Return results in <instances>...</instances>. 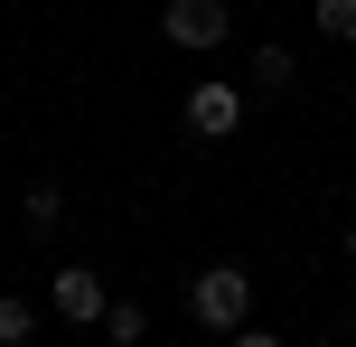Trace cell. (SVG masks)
<instances>
[{"instance_id":"obj_5","label":"cell","mask_w":356,"mask_h":347,"mask_svg":"<svg viewBox=\"0 0 356 347\" xmlns=\"http://www.w3.org/2000/svg\"><path fill=\"white\" fill-rule=\"evenodd\" d=\"M38 338V300L29 291H0V347H29Z\"/></svg>"},{"instance_id":"obj_8","label":"cell","mask_w":356,"mask_h":347,"mask_svg":"<svg viewBox=\"0 0 356 347\" xmlns=\"http://www.w3.org/2000/svg\"><path fill=\"white\" fill-rule=\"evenodd\" d=\"M253 85H263V94H282V85H291V56H282V38H272V47H253Z\"/></svg>"},{"instance_id":"obj_10","label":"cell","mask_w":356,"mask_h":347,"mask_svg":"<svg viewBox=\"0 0 356 347\" xmlns=\"http://www.w3.org/2000/svg\"><path fill=\"white\" fill-rule=\"evenodd\" d=\"M347 254H356V225H347Z\"/></svg>"},{"instance_id":"obj_2","label":"cell","mask_w":356,"mask_h":347,"mask_svg":"<svg viewBox=\"0 0 356 347\" xmlns=\"http://www.w3.org/2000/svg\"><path fill=\"white\" fill-rule=\"evenodd\" d=\"M160 38L188 47V56H216L234 38V0H169V10H160Z\"/></svg>"},{"instance_id":"obj_11","label":"cell","mask_w":356,"mask_h":347,"mask_svg":"<svg viewBox=\"0 0 356 347\" xmlns=\"http://www.w3.org/2000/svg\"><path fill=\"white\" fill-rule=\"evenodd\" d=\"M347 329H356V310H347Z\"/></svg>"},{"instance_id":"obj_1","label":"cell","mask_w":356,"mask_h":347,"mask_svg":"<svg viewBox=\"0 0 356 347\" xmlns=\"http://www.w3.org/2000/svg\"><path fill=\"white\" fill-rule=\"evenodd\" d=\"M244 310H253V273H244V263H207V273L188 282V319H197L207 338H234Z\"/></svg>"},{"instance_id":"obj_4","label":"cell","mask_w":356,"mask_h":347,"mask_svg":"<svg viewBox=\"0 0 356 347\" xmlns=\"http://www.w3.org/2000/svg\"><path fill=\"white\" fill-rule=\"evenodd\" d=\"M104 273H85V263H66V273H56V319H66V329H104Z\"/></svg>"},{"instance_id":"obj_3","label":"cell","mask_w":356,"mask_h":347,"mask_svg":"<svg viewBox=\"0 0 356 347\" xmlns=\"http://www.w3.org/2000/svg\"><path fill=\"white\" fill-rule=\"evenodd\" d=\"M178 113H188L197 141H225V131H244V85H225V75H197Z\"/></svg>"},{"instance_id":"obj_9","label":"cell","mask_w":356,"mask_h":347,"mask_svg":"<svg viewBox=\"0 0 356 347\" xmlns=\"http://www.w3.org/2000/svg\"><path fill=\"white\" fill-rule=\"evenodd\" d=\"M319 38H338V47H356V0H319Z\"/></svg>"},{"instance_id":"obj_7","label":"cell","mask_w":356,"mask_h":347,"mask_svg":"<svg viewBox=\"0 0 356 347\" xmlns=\"http://www.w3.org/2000/svg\"><path fill=\"white\" fill-rule=\"evenodd\" d=\"M104 338H150V310H141V300H104Z\"/></svg>"},{"instance_id":"obj_6","label":"cell","mask_w":356,"mask_h":347,"mask_svg":"<svg viewBox=\"0 0 356 347\" xmlns=\"http://www.w3.org/2000/svg\"><path fill=\"white\" fill-rule=\"evenodd\" d=\"M19 225H29V235L47 244L56 225H66V197H56V188H29V207H19Z\"/></svg>"}]
</instances>
